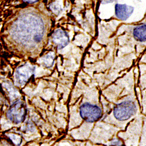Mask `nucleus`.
I'll return each instance as SVG.
<instances>
[{
  "instance_id": "1",
  "label": "nucleus",
  "mask_w": 146,
  "mask_h": 146,
  "mask_svg": "<svg viewBox=\"0 0 146 146\" xmlns=\"http://www.w3.org/2000/svg\"><path fill=\"white\" fill-rule=\"evenodd\" d=\"M137 107L132 101H127L119 103L114 108L115 117L119 121H125L129 119L136 113Z\"/></svg>"
},
{
  "instance_id": "2",
  "label": "nucleus",
  "mask_w": 146,
  "mask_h": 146,
  "mask_svg": "<svg viewBox=\"0 0 146 146\" xmlns=\"http://www.w3.org/2000/svg\"><path fill=\"white\" fill-rule=\"evenodd\" d=\"M26 114V108L24 103L18 100L13 103L7 113L8 119L15 124H19L24 121Z\"/></svg>"
},
{
  "instance_id": "3",
  "label": "nucleus",
  "mask_w": 146,
  "mask_h": 146,
  "mask_svg": "<svg viewBox=\"0 0 146 146\" xmlns=\"http://www.w3.org/2000/svg\"><path fill=\"white\" fill-rule=\"evenodd\" d=\"M80 114L86 122L93 123L101 117L102 111L98 106L85 103L80 108Z\"/></svg>"
},
{
  "instance_id": "4",
  "label": "nucleus",
  "mask_w": 146,
  "mask_h": 146,
  "mask_svg": "<svg viewBox=\"0 0 146 146\" xmlns=\"http://www.w3.org/2000/svg\"><path fill=\"white\" fill-rule=\"evenodd\" d=\"M52 42L57 46L58 49H62L66 47L70 42V38L67 32L61 29L54 31L52 35Z\"/></svg>"
},
{
  "instance_id": "5",
  "label": "nucleus",
  "mask_w": 146,
  "mask_h": 146,
  "mask_svg": "<svg viewBox=\"0 0 146 146\" xmlns=\"http://www.w3.org/2000/svg\"><path fill=\"white\" fill-rule=\"evenodd\" d=\"M34 67L27 64L20 67L17 70L16 74L18 84L20 85L25 84L34 74Z\"/></svg>"
},
{
  "instance_id": "6",
  "label": "nucleus",
  "mask_w": 146,
  "mask_h": 146,
  "mask_svg": "<svg viewBox=\"0 0 146 146\" xmlns=\"http://www.w3.org/2000/svg\"><path fill=\"white\" fill-rule=\"evenodd\" d=\"M133 8L125 5L116 4L115 7V12L116 17L121 20H127L133 12Z\"/></svg>"
},
{
  "instance_id": "7",
  "label": "nucleus",
  "mask_w": 146,
  "mask_h": 146,
  "mask_svg": "<svg viewBox=\"0 0 146 146\" xmlns=\"http://www.w3.org/2000/svg\"><path fill=\"white\" fill-rule=\"evenodd\" d=\"M133 36L140 42L146 41V25H141L137 26L133 30Z\"/></svg>"
},
{
  "instance_id": "8",
  "label": "nucleus",
  "mask_w": 146,
  "mask_h": 146,
  "mask_svg": "<svg viewBox=\"0 0 146 146\" xmlns=\"http://www.w3.org/2000/svg\"><path fill=\"white\" fill-rule=\"evenodd\" d=\"M55 54L54 52H50L45 56L43 63L45 67L50 68L52 67L54 61Z\"/></svg>"
},
{
  "instance_id": "9",
  "label": "nucleus",
  "mask_w": 146,
  "mask_h": 146,
  "mask_svg": "<svg viewBox=\"0 0 146 146\" xmlns=\"http://www.w3.org/2000/svg\"><path fill=\"white\" fill-rule=\"evenodd\" d=\"M111 144L113 146H122L123 145V143L119 139H115L111 141Z\"/></svg>"
},
{
  "instance_id": "10",
  "label": "nucleus",
  "mask_w": 146,
  "mask_h": 146,
  "mask_svg": "<svg viewBox=\"0 0 146 146\" xmlns=\"http://www.w3.org/2000/svg\"><path fill=\"white\" fill-rule=\"evenodd\" d=\"M38 0H24V1L29 3H34L37 1Z\"/></svg>"
}]
</instances>
